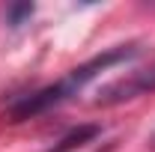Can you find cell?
Masks as SVG:
<instances>
[{
	"label": "cell",
	"instance_id": "6da1fadb",
	"mask_svg": "<svg viewBox=\"0 0 155 152\" xmlns=\"http://www.w3.org/2000/svg\"><path fill=\"white\" fill-rule=\"evenodd\" d=\"M134 54V48L128 45H122V48H114V51H104V54H98L93 57L90 63H84V66H78L72 69L66 78H60L57 84H51V87H45V90H39V93L27 95V98H21L15 101L12 107H9V119L12 122H21V119H30V116L42 114V111H48V107H54L60 101H66L69 95H75L87 81H93L98 72H104L107 66H114V63H122V60H128Z\"/></svg>",
	"mask_w": 155,
	"mask_h": 152
},
{
	"label": "cell",
	"instance_id": "7a4b0ae2",
	"mask_svg": "<svg viewBox=\"0 0 155 152\" xmlns=\"http://www.w3.org/2000/svg\"><path fill=\"white\" fill-rule=\"evenodd\" d=\"M155 90V66L152 69H143V72H134V75L122 78V81H114L110 87H104L98 93V104H116V101H128L134 95H143Z\"/></svg>",
	"mask_w": 155,
	"mask_h": 152
},
{
	"label": "cell",
	"instance_id": "3957f363",
	"mask_svg": "<svg viewBox=\"0 0 155 152\" xmlns=\"http://www.w3.org/2000/svg\"><path fill=\"white\" fill-rule=\"evenodd\" d=\"M96 134H98V125H81L75 131H69L57 146H51L48 152H72V149H78V146H84V143H90Z\"/></svg>",
	"mask_w": 155,
	"mask_h": 152
},
{
	"label": "cell",
	"instance_id": "277c9868",
	"mask_svg": "<svg viewBox=\"0 0 155 152\" xmlns=\"http://www.w3.org/2000/svg\"><path fill=\"white\" fill-rule=\"evenodd\" d=\"M27 15H33V6H30V3L12 6V9H9V24L15 27V24H21V18H27Z\"/></svg>",
	"mask_w": 155,
	"mask_h": 152
},
{
	"label": "cell",
	"instance_id": "5b68a950",
	"mask_svg": "<svg viewBox=\"0 0 155 152\" xmlns=\"http://www.w3.org/2000/svg\"><path fill=\"white\" fill-rule=\"evenodd\" d=\"M152 146H155V137H152Z\"/></svg>",
	"mask_w": 155,
	"mask_h": 152
}]
</instances>
